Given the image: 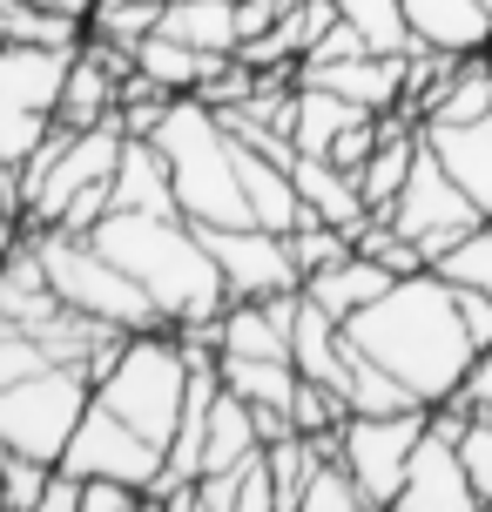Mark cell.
Segmentation results:
<instances>
[{
    "label": "cell",
    "mask_w": 492,
    "mask_h": 512,
    "mask_svg": "<svg viewBox=\"0 0 492 512\" xmlns=\"http://www.w3.org/2000/svg\"><path fill=\"white\" fill-rule=\"evenodd\" d=\"M344 337L358 344L364 358L385 364L418 405L459 398V384H466L472 358H479L466 317H459V290H452L439 270L391 277L385 297H371L364 310L344 317Z\"/></svg>",
    "instance_id": "1"
},
{
    "label": "cell",
    "mask_w": 492,
    "mask_h": 512,
    "mask_svg": "<svg viewBox=\"0 0 492 512\" xmlns=\"http://www.w3.org/2000/svg\"><path fill=\"white\" fill-rule=\"evenodd\" d=\"M88 236L156 297V310L169 317V324H209V317H223V304H230L223 270H216V256H209L203 230H196L189 216L108 209Z\"/></svg>",
    "instance_id": "2"
},
{
    "label": "cell",
    "mask_w": 492,
    "mask_h": 512,
    "mask_svg": "<svg viewBox=\"0 0 492 512\" xmlns=\"http://www.w3.org/2000/svg\"><path fill=\"white\" fill-rule=\"evenodd\" d=\"M156 149L169 155L176 209L196 223V230L250 223L243 176H236V135L203 95H176V102H169V115H162V128H156Z\"/></svg>",
    "instance_id": "3"
},
{
    "label": "cell",
    "mask_w": 492,
    "mask_h": 512,
    "mask_svg": "<svg viewBox=\"0 0 492 512\" xmlns=\"http://www.w3.org/2000/svg\"><path fill=\"white\" fill-rule=\"evenodd\" d=\"M34 250L48 263V283L54 297L81 317H102L115 331H169V317L156 310V297L115 263V256L95 243V236H75V230H27Z\"/></svg>",
    "instance_id": "4"
},
{
    "label": "cell",
    "mask_w": 492,
    "mask_h": 512,
    "mask_svg": "<svg viewBox=\"0 0 492 512\" xmlns=\"http://www.w3.org/2000/svg\"><path fill=\"white\" fill-rule=\"evenodd\" d=\"M95 398L169 452V432H176L182 398H189V358H182L176 331H129L115 364L95 378Z\"/></svg>",
    "instance_id": "5"
},
{
    "label": "cell",
    "mask_w": 492,
    "mask_h": 512,
    "mask_svg": "<svg viewBox=\"0 0 492 512\" xmlns=\"http://www.w3.org/2000/svg\"><path fill=\"white\" fill-rule=\"evenodd\" d=\"M75 48H61V41H0V162L7 169H21L54 135V108H61V81H68Z\"/></svg>",
    "instance_id": "6"
},
{
    "label": "cell",
    "mask_w": 492,
    "mask_h": 512,
    "mask_svg": "<svg viewBox=\"0 0 492 512\" xmlns=\"http://www.w3.org/2000/svg\"><path fill=\"white\" fill-rule=\"evenodd\" d=\"M88 398H95V384L81 378L75 364H48L34 378L0 384V452H27V459L61 465Z\"/></svg>",
    "instance_id": "7"
},
{
    "label": "cell",
    "mask_w": 492,
    "mask_h": 512,
    "mask_svg": "<svg viewBox=\"0 0 492 512\" xmlns=\"http://www.w3.org/2000/svg\"><path fill=\"white\" fill-rule=\"evenodd\" d=\"M425 418L432 405H412V411H351L344 425H337V459L351 465V479H358L364 506L385 512L405 486V465H412L418 438H425Z\"/></svg>",
    "instance_id": "8"
},
{
    "label": "cell",
    "mask_w": 492,
    "mask_h": 512,
    "mask_svg": "<svg viewBox=\"0 0 492 512\" xmlns=\"http://www.w3.org/2000/svg\"><path fill=\"white\" fill-rule=\"evenodd\" d=\"M385 216H391V230H405L418 250H425V263H432L439 250H452L466 230H479V223H486V209H479L459 182L445 176V162L432 149H418L412 176H405V189H398V196H391Z\"/></svg>",
    "instance_id": "9"
},
{
    "label": "cell",
    "mask_w": 492,
    "mask_h": 512,
    "mask_svg": "<svg viewBox=\"0 0 492 512\" xmlns=\"http://www.w3.org/2000/svg\"><path fill=\"white\" fill-rule=\"evenodd\" d=\"M61 465L81 472V479H129V486L149 492L162 479V445L142 438L129 418H115L102 398H88V411H81V425H75V438H68Z\"/></svg>",
    "instance_id": "10"
},
{
    "label": "cell",
    "mask_w": 492,
    "mask_h": 512,
    "mask_svg": "<svg viewBox=\"0 0 492 512\" xmlns=\"http://www.w3.org/2000/svg\"><path fill=\"white\" fill-rule=\"evenodd\" d=\"M203 243L216 256L230 297H284V290H304V270L290 256V236L263 230V223H216V230H203Z\"/></svg>",
    "instance_id": "11"
},
{
    "label": "cell",
    "mask_w": 492,
    "mask_h": 512,
    "mask_svg": "<svg viewBox=\"0 0 492 512\" xmlns=\"http://www.w3.org/2000/svg\"><path fill=\"white\" fill-rule=\"evenodd\" d=\"M398 512H479V486H472L466 459H459V438H445L432 418H425V438H418L412 465H405V486L391 499Z\"/></svg>",
    "instance_id": "12"
},
{
    "label": "cell",
    "mask_w": 492,
    "mask_h": 512,
    "mask_svg": "<svg viewBox=\"0 0 492 512\" xmlns=\"http://www.w3.org/2000/svg\"><path fill=\"white\" fill-rule=\"evenodd\" d=\"M297 81H311V88H331L344 102L371 108V115H391V108L405 102V54H337V61H304Z\"/></svg>",
    "instance_id": "13"
},
{
    "label": "cell",
    "mask_w": 492,
    "mask_h": 512,
    "mask_svg": "<svg viewBox=\"0 0 492 512\" xmlns=\"http://www.w3.org/2000/svg\"><path fill=\"white\" fill-rule=\"evenodd\" d=\"M418 135H425V149L445 162V176L492 216V108L472 115V122H425Z\"/></svg>",
    "instance_id": "14"
},
{
    "label": "cell",
    "mask_w": 492,
    "mask_h": 512,
    "mask_svg": "<svg viewBox=\"0 0 492 512\" xmlns=\"http://www.w3.org/2000/svg\"><path fill=\"white\" fill-rule=\"evenodd\" d=\"M236 176H243V203H250V223H263V230L290 236L311 209H304V196H297V182H290V162H277V155L250 149V142H236Z\"/></svg>",
    "instance_id": "15"
},
{
    "label": "cell",
    "mask_w": 492,
    "mask_h": 512,
    "mask_svg": "<svg viewBox=\"0 0 492 512\" xmlns=\"http://www.w3.org/2000/svg\"><path fill=\"white\" fill-rule=\"evenodd\" d=\"M418 48L445 54H486L492 48V0H405Z\"/></svg>",
    "instance_id": "16"
},
{
    "label": "cell",
    "mask_w": 492,
    "mask_h": 512,
    "mask_svg": "<svg viewBox=\"0 0 492 512\" xmlns=\"http://www.w3.org/2000/svg\"><path fill=\"white\" fill-rule=\"evenodd\" d=\"M108 209H156V216H182L176 182H169V155L156 149V135H129L115 155V182H108Z\"/></svg>",
    "instance_id": "17"
},
{
    "label": "cell",
    "mask_w": 492,
    "mask_h": 512,
    "mask_svg": "<svg viewBox=\"0 0 492 512\" xmlns=\"http://www.w3.org/2000/svg\"><path fill=\"white\" fill-rule=\"evenodd\" d=\"M290 182H297V196L311 209L317 223H337V230H358L364 216V189L351 169H337L331 155H290Z\"/></svg>",
    "instance_id": "18"
},
{
    "label": "cell",
    "mask_w": 492,
    "mask_h": 512,
    "mask_svg": "<svg viewBox=\"0 0 492 512\" xmlns=\"http://www.w3.org/2000/svg\"><path fill=\"white\" fill-rule=\"evenodd\" d=\"M129 61H135V75H149L156 88H169V95H196L230 54H203V48H189V41H176L169 27H149L129 48Z\"/></svg>",
    "instance_id": "19"
},
{
    "label": "cell",
    "mask_w": 492,
    "mask_h": 512,
    "mask_svg": "<svg viewBox=\"0 0 492 512\" xmlns=\"http://www.w3.org/2000/svg\"><path fill=\"white\" fill-rule=\"evenodd\" d=\"M385 290H391V270L378 263V256H364V250L337 256L331 270H311V277H304V297H311V304H324L337 324H344L351 310H364L371 297H385Z\"/></svg>",
    "instance_id": "20"
},
{
    "label": "cell",
    "mask_w": 492,
    "mask_h": 512,
    "mask_svg": "<svg viewBox=\"0 0 492 512\" xmlns=\"http://www.w3.org/2000/svg\"><path fill=\"white\" fill-rule=\"evenodd\" d=\"M290 364L304 378H324V384H337V371H344V324L324 304H311L304 290L290 304Z\"/></svg>",
    "instance_id": "21"
},
{
    "label": "cell",
    "mask_w": 492,
    "mask_h": 512,
    "mask_svg": "<svg viewBox=\"0 0 492 512\" xmlns=\"http://www.w3.org/2000/svg\"><path fill=\"white\" fill-rule=\"evenodd\" d=\"M263 445V432H257V405L250 398H236L230 384L216 391V405H209V425H203V472H230L236 459H250ZM196 472V479H203Z\"/></svg>",
    "instance_id": "22"
},
{
    "label": "cell",
    "mask_w": 492,
    "mask_h": 512,
    "mask_svg": "<svg viewBox=\"0 0 492 512\" xmlns=\"http://www.w3.org/2000/svg\"><path fill=\"white\" fill-rule=\"evenodd\" d=\"M176 41L203 54H236L243 48V27H236V0H162V21Z\"/></svg>",
    "instance_id": "23"
},
{
    "label": "cell",
    "mask_w": 492,
    "mask_h": 512,
    "mask_svg": "<svg viewBox=\"0 0 492 512\" xmlns=\"http://www.w3.org/2000/svg\"><path fill=\"white\" fill-rule=\"evenodd\" d=\"M358 115H371V108L344 102V95H331V88L297 81V108H290V149H297V155H324L337 135H344V128L358 122Z\"/></svg>",
    "instance_id": "24"
},
{
    "label": "cell",
    "mask_w": 492,
    "mask_h": 512,
    "mask_svg": "<svg viewBox=\"0 0 492 512\" xmlns=\"http://www.w3.org/2000/svg\"><path fill=\"white\" fill-rule=\"evenodd\" d=\"M337 391H344V405H351V411H412L418 405L412 391L391 378L378 358H364L351 337H344V371H337Z\"/></svg>",
    "instance_id": "25"
},
{
    "label": "cell",
    "mask_w": 492,
    "mask_h": 512,
    "mask_svg": "<svg viewBox=\"0 0 492 512\" xmlns=\"http://www.w3.org/2000/svg\"><path fill=\"white\" fill-rule=\"evenodd\" d=\"M216 378L230 384L236 398H250V405H277V411H290L297 364H290V358H216Z\"/></svg>",
    "instance_id": "26"
},
{
    "label": "cell",
    "mask_w": 492,
    "mask_h": 512,
    "mask_svg": "<svg viewBox=\"0 0 492 512\" xmlns=\"http://www.w3.org/2000/svg\"><path fill=\"white\" fill-rule=\"evenodd\" d=\"M486 108H492V61L486 54H459V68H452V81L439 88V102H432L425 122H472V115H486Z\"/></svg>",
    "instance_id": "27"
},
{
    "label": "cell",
    "mask_w": 492,
    "mask_h": 512,
    "mask_svg": "<svg viewBox=\"0 0 492 512\" xmlns=\"http://www.w3.org/2000/svg\"><path fill=\"white\" fill-rule=\"evenodd\" d=\"M297 512H371V506H364V492H358V479H351V465L337 459V445H317Z\"/></svg>",
    "instance_id": "28"
},
{
    "label": "cell",
    "mask_w": 492,
    "mask_h": 512,
    "mask_svg": "<svg viewBox=\"0 0 492 512\" xmlns=\"http://www.w3.org/2000/svg\"><path fill=\"white\" fill-rule=\"evenodd\" d=\"M337 14L364 34V48L378 54H412V21H405V0H337Z\"/></svg>",
    "instance_id": "29"
},
{
    "label": "cell",
    "mask_w": 492,
    "mask_h": 512,
    "mask_svg": "<svg viewBox=\"0 0 492 512\" xmlns=\"http://www.w3.org/2000/svg\"><path fill=\"white\" fill-rule=\"evenodd\" d=\"M432 270H439L452 290H492V216L479 223V230H466L452 250L432 256Z\"/></svg>",
    "instance_id": "30"
},
{
    "label": "cell",
    "mask_w": 492,
    "mask_h": 512,
    "mask_svg": "<svg viewBox=\"0 0 492 512\" xmlns=\"http://www.w3.org/2000/svg\"><path fill=\"white\" fill-rule=\"evenodd\" d=\"M48 459L27 452H0V512H41V486H48Z\"/></svg>",
    "instance_id": "31"
},
{
    "label": "cell",
    "mask_w": 492,
    "mask_h": 512,
    "mask_svg": "<svg viewBox=\"0 0 492 512\" xmlns=\"http://www.w3.org/2000/svg\"><path fill=\"white\" fill-rule=\"evenodd\" d=\"M358 243H351V230H337V223H317V216H304L297 230H290V256H297V270L311 277V270H331L337 256H351Z\"/></svg>",
    "instance_id": "32"
},
{
    "label": "cell",
    "mask_w": 492,
    "mask_h": 512,
    "mask_svg": "<svg viewBox=\"0 0 492 512\" xmlns=\"http://www.w3.org/2000/svg\"><path fill=\"white\" fill-rule=\"evenodd\" d=\"M48 344L34 331H21V324H0V384H14V378H34V371H48Z\"/></svg>",
    "instance_id": "33"
},
{
    "label": "cell",
    "mask_w": 492,
    "mask_h": 512,
    "mask_svg": "<svg viewBox=\"0 0 492 512\" xmlns=\"http://www.w3.org/2000/svg\"><path fill=\"white\" fill-rule=\"evenodd\" d=\"M236 512H277V479H270V452H250V459H236Z\"/></svg>",
    "instance_id": "34"
},
{
    "label": "cell",
    "mask_w": 492,
    "mask_h": 512,
    "mask_svg": "<svg viewBox=\"0 0 492 512\" xmlns=\"http://www.w3.org/2000/svg\"><path fill=\"white\" fill-rule=\"evenodd\" d=\"M459 459H466V472H472V486H479V499L492 506V418H479V411L466 418V432H459Z\"/></svg>",
    "instance_id": "35"
},
{
    "label": "cell",
    "mask_w": 492,
    "mask_h": 512,
    "mask_svg": "<svg viewBox=\"0 0 492 512\" xmlns=\"http://www.w3.org/2000/svg\"><path fill=\"white\" fill-rule=\"evenodd\" d=\"M149 492L129 479H81V512H142Z\"/></svg>",
    "instance_id": "36"
},
{
    "label": "cell",
    "mask_w": 492,
    "mask_h": 512,
    "mask_svg": "<svg viewBox=\"0 0 492 512\" xmlns=\"http://www.w3.org/2000/svg\"><path fill=\"white\" fill-rule=\"evenodd\" d=\"M378 128H385V122H378V115H358V122L344 128V135H337V142H331V149H324V155H331L337 169H351V176H358V162H364V155H371V149H378Z\"/></svg>",
    "instance_id": "37"
},
{
    "label": "cell",
    "mask_w": 492,
    "mask_h": 512,
    "mask_svg": "<svg viewBox=\"0 0 492 512\" xmlns=\"http://www.w3.org/2000/svg\"><path fill=\"white\" fill-rule=\"evenodd\" d=\"M41 512H81V472L54 465L48 486H41Z\"/></svg>",
    "instance_id": "38"
},
{
    "label": "cell",
    "mask_w": 492,
    "mask_h": 512,
    "mask_svg": "<svg viewBox=\"0 0 492 512\" xmlns=\"http://www.w3.org/2000/svg\"><path fill=\"white\" fill-rule=\"evenodd\" d=\"M459 317H466L472 344L486 351V344H492V290H459Z\"/></svg>",
    "instance_id": "39"
},
{
    "label": "cell",
    "mask_w": 492,
    "mask_h": 512,
    "mask_svg": "<svg viewBox=\"0 0 492 512\" xmlns=\"http://www.w3.org/2000/svg\"><path fill=\"white\" fill-rule=\"evenodd\" d=\"M459 405H492V344L472 358V371H466V384H459Z\"/></svg>",
    "instance_id": "40"
},
{
    "label": "cell",
    "mask_w": 492,
    "mask_h": 512,
    "mask_svg": "<svg viewBox=\"0 0 492 512\" xmlns=\"http://www.w3.org/2000/svg\"><path fill=\"white\" fill-rule=\"evenodd\" d=\"M486 61H492V48H486Z\"/></svg>",
    "instance_id": "41"
}]
</instances>
